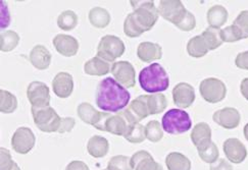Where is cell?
Segmentation results:
<instances>
[{
  "instance_id": "6da1fadb",
  "label": "cell",
  "mask_w": 248,
  "mask_h": 170,
  "mask_svg": "<svg viewBox=\"0 0 248 170\" xmlns=\"http://www.w3.org/2000/svg\"><path fill=\"white\" fill-rule=\"evenodd\" d=\"M130 93L112 78H106L99 82L95 93L96 105L103 111L119 112L130 102Z\"/></svg>"
},
{
  "instance_id": "7a4b0ae2",
  "label": "cell",
  "mask_w": 248,
  "mask_h": 170,
  "mask_svg": "<svg viewBox=\"0 0 248 170\" xmlns=\"http://www.w3.org/2000/svg\"><path fill=\"white\" fill-rule=\"evenodd\" d=\"M140 87L147 93L165 92L170 86V79L166 70L159 63H152L139 73Z\"/></svg>"
},
{
  "instance_id": "3957f363",
  "label": "cell",
  "mask_w": 248,
  "mask_h": 170,
  "mask_svg": "<svg viewBox=\"0 0 248 170\" xmlns=\"http://www.w3.org/2000/svg\"><path fill=\"white\" fill-rule=\"evenodd\" d=\"M131 6L133 7V17L143 32H148L155 27L158 20V8L155 5L152 0L148 1H135L131 0Z\"/></svg>"
},
{
  "instance_id": "277c9868",
  "label": "cell",
  "mask_w": 248,
  "mask_h": 170,
  "mask_svg": "<svg viewBox=\"0 0 248 170\" xmlns=\"http://www.w3.org/2000/svg\"><path fill=\"white\" fill-rule=\"evenodd\" d=\"M161 127L170 135H181L192 127V121L188 113L182 109H170L161 119Z\"/></svg>"
},
{
  "instance_id": "5b68a950",
  "label": "cell",
  "mask_w": 248,
  "mask_h": 170,
  "mask_svg": "<svg viewBox=\"0 0 248 170\" xmlns=\"http://www.w3.org/2000/svg\"><path fill=\"white\" fill-rule=\"evenodd\" d=\"M31 112L36 127L43 133L50 134L59 130L62 117L52 107H32Z\"/></svg>"
},
{
  "instance_id": "8992f818",
  "label": "cell",
  "mask_w": 248,
  "mask_h": 170,
  "mask_svg": "<svg viewBox=\"0 0 248 170\" xmlns=\"http://www.w3.org/2000/svg\"><path fill=\"white\" fill-rule=\"evenodd\" d=\"M126 47L123 40L113 35L103 36L97 47V56L108 62H113L125 53Z\"/></svg>"
},
{
  "instance_id": "52a82bcc",
  "label": "cell",
  "mask_w": 248,
  "mask_h": 170,
  "mask_svg": "<svg viewBox=\"0 0 248 170\" xmlns=\"http://www.w3.org/2000/svg\"><path fill=\"white\" fill-rule=\"evenodd\" d=\"M199 92L206 102L215 104L225 99L227 95V87L221 80L208 78L200 83Z\"/></svg>"
},
{
  "instance_id": "ba28073f",
  "label": "cell",
  "mask_w": 248,
  "mask_h": 170,
  "mask_svg": "<svg viewBox=\"0 0 248 170\" xmlns=\"http://www.w3.org/2000/svg\"><path fill=\"white\" fill-rule=\"evenodd\" d=\"M188 11L180 0H161L158 5V14L166 21L179 25L187 14Z\"/></svg>"
},
{
  "instance_id": "9c48e42d",
  "label": "cell",
  "mask_w": 248,
  "mask_h": 170,
  "mask_svg": "<svg viewBox=\"0 0 248 170\" xmlns=\"http://www.w3.org/2000/svg\"><path fill=\"white\" fill-rule=\"evenodd\" d=\"M49 88L42 82H32L27 88V97L32 107H48L50 104Z\"/></svg>"
},
{
  "instance_id": "30bf717a",
  "label": "cell",
  "mask_w": 248,
  "mask_h": 170,
  "mask_svg": "<svg viewBox=\"0 0 248 170\" xmlns=\"http://www.w3.org/2000/svg\"><path fill=\"white\" fill-rule=\"evenodd\" d=\"M111 73L116 81L125 88H134L136 85V71L129 61L114 62L111 67Z\"/></svg>"
},
{
  "instance_id": "8fae6325",
  "label": "cell",
  "mask_w": 248,
  "mask_h": 170,
  "mask_svg": "<svg viewBox=\"0 0 248 170\" xmlns=\"http://www.w3.org/2000/svg\"><path fill=\"white\" fill-rule=\"evenodd\" d=\"M36 143L35 135L31 128H18L12 138V147L17 154L26 155L34 148Z\"/></svg>"
},
{
  "instance_id": "7c38bea8",
  "label": "cell",
  "mask_w": 248,
  "mask_h": 170,
  "mask_svg": "<svg viewBox=\"0 0 248 170\" xmlns=\"http://www.w3.org/2000/svg\"><path fill=\"white\" fill-rule=\"evenodd\" d=\"M133 125L135 124L129 119L125 110H123L116 115L110 114L108 117L106 124H104V131L116 136L124 137Z\"/></svg>"
},
{
  "instance_id": "4fadbf2b",
  "label": "cell",
  "mask_w": 248,
  "mask_h": 170,
  "mask_svg": "<svg viewBox=\"0 0 248 170\" xmlns=\"http://www.w3.org/2000/svg\"><path fill=\"white\" fill-rule=\"evenodd\" d=\"M224 153L229 161L234 164L242 163L247 157V149L240 140L236 138L228 139L223 145Z\"/></svg>"
},
{
  "instance_id": "5bb4252c",
  "label": "cell",
  "mask_w": 248,
  "mask_h": 170,
  "mask_svg": "<svg viewBox=\"0 0 248 170\" xmlns=\"http://www.w3.org/2000/svg\"><path fill=\"white\" fill-rule=\"evenodd\" d=\"M174 104L178 108H188L195 101V91L190 84L179 83L173 89Z\"/></svg>"
},
{
  "instance_id": "9a60e30c",
  "label": "cell",
  "mask_w": 248,
  "mask_h": 170,
  "mask_svg": "<svg viewBox=\"0 0 248 170\" xmlns=\"http://www.w3.org/2000/svg\"><path fill=\"white\" fill-rule=\"evenodd\" d=\"M213 119L220 127L226 129H233L239 126L241 116L236 108L225 107L216 111L213 115Z\"/></svg>"
},
{
  "instance_id": "2e32d148",
  "label": "cell",
  "mask_w": 248,
  "mask_h": 170,
  "mask_svg": "<svg viewBox=\"0 0 248 170\" xmlns=\"http://www.w3.org/2000/svg\"><path fill=\"white\" fill-rule=\"evenodd\" d=\"M55 50L65 57H72L79 51V42L70 35L59 34L52 40Z\"/></svg>"
},
{
  "instance_id": "e0dca14e",
  "label": "cell",
  "mask_w": 248,
  "mask_h": 170,
  "mask_svg": "<svg viewBox=\"0 0 248 170\" xmlns=\"http://www.w3.org/2000/svg\"><path fill=\"white\" fill-rule=\"evenodd\" d=\"M52 89L55 95L60 98H69L74 90L73 75L69 72H59L52 81Z\"/></svg>"
},
{
  "instance_id": "ac0fdd59",
  "label": "cell",
  "mask_w": 248,
  "mask_h": 170,
  "mask_svg": "<svg viewBox=\"0 0 248 170\" xmlns=\"http://www.w3.org/2000/svg\"><path fill=\"white\" fill-rule=\"evenodd\" d=\"M125 112L129 119L134 124H139L141 120L150 115L144 95H141L133 100L128 108L125 109Z\"/></svg>"
},
{
  "instance_id": "d6986e66",
  "label": "cell",
  "mask_w": 248,
  "mask_h": 170,
  "mask_svg": "<svg viewBox=\"0 0 248 170\" xmlns=\"http://www.w3.org/2000/svg\"><path fill=\"white\" fill-rule=\"evenodd\" d=\"M131 164L134 170H164L163 166L155 162L147 151H138L131 157Z\"/></svg>"
},
{
  "instance_id": "ffe728a7",
  "label": "cell",
  "mask_w": 248,
  "mask_h": 170,
  "mask_svg": "<svg viewBox=\"0 0 248 170\" xmlns=\"http://www.w3.org/2000/svg\"><path fill=\"white\" fill-rule=\"evenodd\" d=\"M29 59L35 69L44 71L48 69L51 63V53L45 46L36 45L29 55Z\"/></svg>"
},
{
  "instance_id": "44dd1931",
  "label": "cell",
  "mask_w": 248,
  "mask_h": 170,
  "mask_svg": "<svg viewBox=\"0 0 248 170\" xmlns=\"http://www.w3.org/2000/svg\"><path fill=\"white\" fill-rule=\"evenodd\" d=\"M137 56L143 62H152L161 59V57H163V48L157 43L142 42L137 48Z\"/></svg>"
},
{
  "instance_id": "7402d4cb",
  "label": "cell",
  "mask_w": 248,
  "mask_h": 170,
  "mask_svg": "<svg viewBox=\"0 0 248 170\" xmlns=\"http://www.w3.org/2000/svg\"><path fill=\"white\" fill-rule=\"evenodd\" d=\"M110 63L101 59L98 56L92 57L88 61H86L84 64V71L88 75H96V77H101L106 75L110 71Z\"/></svg>"
},
{
  "instance_id": "603a6c76",
  "label": "cell",
  "mask_w": 248,
  "mask_h": 170,
  "mask_svg": "<svg viewBox=\"0 0 248 170\" xmlns=\"http://www.w3.org/2000/svg\"><path fill=\"white\" fill-rule=\"evenodd\" d=\"M77 113L79 117L85 122V124L91 125L93 128L98 124L103 114V112L96 110L90 103L87 102L80 104L77 108Z\"/></svg>"
},
{
  "instance_id": "cb8c5ba5",
  "label": "cell",
  "mask_w": 248,
  "mask_h": 170,
  "mask_svg": "<svg viewBox=\"0 0 248 170\" xmlns=\"http://www.w3.org/2000/svg\"><path fill=\"white\" fill-rule=\"evenodd\" d=\"M108 141L101 136H93L87 144L88 153L94 158H102L108 153Z\"/></svg>"
},
{
  "instance_id": "d4e9b609",
  "label": "cell",
  "mask_w": 248,
  "mask_h": 170,
  "mask_svg": "<svg viewBox=\"0 0 248 170\" xmlns=\"http://www.w3.org/2000/svg\"><path fill=\"white\" fill-rule=\"evenodd\" d=\"M190 138L193 145L198 148L212 141V129L206 122H199L193 128Z\"/></svg>"
},
{
  "instance_id": "484cf974",
  "label": "cell",
  "mask_w": 248,
  "mask_h": 170,
  "mask_svg": "<svg viewBox=\"0 0 248 170\" xmlns=\"http://www.w3.org/2000/svg\"><path fill=\"white\" fill-rule=\"evenodd\" d=\"M206 18L209 27L220 29L228 20V11L223 5H214L207 11Z\"/></svg>"
},
{
  "instance_id": "4316f807",
  "label": "cell",
  "mask_w": 248,
  "mask_h": 170,
  "mask_svg": "<svg viewBox=\"0 0 248 170\" xmlns=\"http://www.w3.org/2000/svg\"><path fill=\"white\" fill-rule=\"evenodd\" d=\"M88 17L90 24L93 27L97 28V29H104V28H107L111 20L110 14L107 9L99 6L93 7L89 12Z\"/></svg>"
},
{
  "instance_id": "83f0119b",
  "label": "cell",
  "mask_w": 248,
  "mask_h": 170,
  "mask_svg": "<svg viewBox=\"0 0 248 170\" xmlns=\"http://www.w3.org/2000/svg\"><path fill=\"white\" fill-rule=\"evenodd\" d=\"M168 170H191V161L179 152H171L166 157Z\"/></svg>"
},
{
  "instance_id": "f1b7e54d",
  "label": "cell",
  "mask_w": 248,
  "mask_h": 170,
  "mask_svg": "<svg viewBox=\"0 0 248 170\" xmlns=\"http://www.w3.org/2000/svg\"><path fill=\"white\" fill-rule=\"evenodd\" d=\"M147 107L149 110L150 115L159 114L163 112L168 106L167 97L163 93L150 94V95H144Z\"/></svg>"
},
{
  "instance_id": "f546056e",
  "label": "cell",
  "mask_w": 248,
  "mask_h": 170,
  "mask_svg": "<svg viewBox=\"0 0 248 170\" xmlns=\"http://www.w3.org/2000/svg\"><path fill=\"white\" fill-rule=\"evenodd\" d=\"M208 48L202 35L191 38L187 43V52L194 58H202L208 53Z\"/></svg>"
},
{
  "instance_id": "4dcf8cb0",
  "label": "cell",
  "mask_w": 248,
  "mask_h": 170,
  "mask_svg": "<svg viewBox=\"0 0 248 170\" xmlns=\"http://www.w3.org/2000/svg\"><path fill=\"white\" fill-rule=\"evenodd\" d=\"M197 152L203 162L213 164L217 162L218 160V156H220V152H218L217 146L214 143L213 141L208 142V143L200 146L197 148Z\"/></svg>"
},
{
  "instance_id": "1f68e13d",
  "label": "cell",
  "mask_w": 248,
  "mask_h": 170,
  "mask_svg": "<svg viewBox=\"0 0 248 170\" xmlns=\"http://www.w3.org/2000/svg\"><path fill=\"white\" fill-rule=\"evenodd\" d=\"M221 31H222L221 29L208 27V28H206V30H204L202 32V36L203 40H204L209 51L218 48V47L223 44V40L221 37Z\"/></svg>"
},
{
  "instance_id": "d6a6232c",
  "label": "cell",
  "mask_w": 248,
  "mask_h": 170,
  "mask_svg": "<svg viewBox=\"0 0 248 170\" xmlns=\"http://www.w3.org/2000/svg\"><path fill=\"white\" fill-rule=\"evenodd\" d=\"M17 108L16 97L6 90H0V111L5 114L13 113Z\"/></svg>"
},
{
  "instance_id": "836d02e7",
  "label": "cell",
  "mask_w": 248,
  "mask_h": 170,
  "mask_svg": "<svg viewBox=\"0 0 248 170\" xmlns=\"http://www.w3.org/2000/svg\"><path fill=\"white\" fill-rule=\"evenodd\" d=\"M20 42V36L15 31H5L0 35V49L2 52H11Z\"/></svg>"
},
{
  "instance_id": "e575fe53",
  "label": "cell",
  "mask_w": 248,
  "mask_h": 170,
  "mask_svg": "<svg viewBox=\"0 0 248 170\" xmlns=\"http://www.w3.org/2000/svg\"><path fill=\"white\" fill-rule=\"evenodd\" d=\"M78 25V15L73 11H64L57 17V26L63 31H72Z\"/></svg>"
},
{
  "instance_id": "d590c367",
  "label": "cell",
  "mask_w": 248,
  "mask_h": 170,
  "mask_svg": "<svg viewBox=\"0 0 248 170\" xmlns=\"http://www.w3.org/2000/svg\"><path fill=\"white\" fill-rule=\"evenodd\" d=\"M124 138H125L128 142H130V143L140 144L146 139L145 128L141 124L133 125L127 131V134L124 136Z\"/></svg>"
},
{
  "instance_id": "8d00e7d4",
  "label": "cell",
  "mask_w": 248,
  "mask_h": 170,
  "mask_svg": "<svg viewBox=\"0 0 248 170\" xmlns=\"http://www.w3.org/2000/svg\"><path fill=\"white\" fill-rule=\"evenodd\" d=\"M146 139L152 143H157L164 138V131L157 120H151L145 127Z\"/></svg>"
},
{
  "instance_id": "74e56055",
  "label": "cell",
  "mask_w": 248,
  "mask_h": 170,
  "mask_svg": "<svg viewBox=\"0 0 248 170\" xmlns=\"http://www.w3.org/2000/svg\"><path fill=\"white\" fill-rule=\"evenodd\" d=\"M108 170H134L131 164V158L125 155L111 157L108 163Z\"/></svg>"
},
{
  "instance_id": "f35d334b",
  "label": "cell",
  "mask_w": 248,
  "mask_h": 170,
  "mask_svg": "<svg viewBox=\"0 0 248 170\" xmlns=\"http://www.w3.org/2000/svg\"><path fill=\"white\" fill-rule=\"evenodd\" d=\"M124 33L130 38H136L144 33L134 21L132 13L127 15V17L125 18V22H124Z\"/></svg>"
},
{
  "instance_id": "ab89813d",
  "label": "cell",
  "mask_w": 248,
  "mask_h": 170,
  "mask_svg": "<svg viewBox=\"0 0 248 170\" xmlns=\"http://www.w3.org/2000/svg\"><path fill=\"white\" fill-rule=\"evenodd\" d=\"M0 170H21L5 148H0Z\"/></svg>"
},
{
  "instance_id": "60d3db41",
  "label": "cell",
  "mask_w": 248,
  "mask_h": 170,
  "mask_svg": "<svg viewBox=\"0 0 248 170\" xmlns=\"http://www.w3.org/2000/svg\"><path fill=\"white\" fill-rule=\"evenodd\" d=\"M221 37L223 42L226 43H234L242 40V35L240 31L238 30L237 27H235L234 25H231L223 29L221 31Z\"/></svg>"
},
{
  "instance_id": "b9f144b4",
  "label": "cell",
  "mask_w": 248,
  "mask_h": 170,
  "mask_svg": "<svg viewBox=\"0 0 248 170\" xmlns=\"http://www.w3.org/2000/svg\"><path fill=\"white\" fill-rule=\"evenodd\" d=\"M237 29L240 31L242 35V39H247L248 38V11H242L238 16L235 18L233 23Z\"/></svg>"
},
{
  "instance_id": "7bdbcfd3",
  "label": "cell",
  "mask_w": 248,
  "mask_h": 170,
  "mask_svg": "<svg viewBox=\"0 0 248 170\" xmlns=\"http://www.w3.org/2000/svg\"><path fill=\"white\" fill-rule=\"evenodd\" d=\"M176 27L179 30L184 31V32H190V31L194 30L196 27V20H195L194 14L188 12L183 20L181 21V23L179 25H177Z\"/></svg>"
},
{
  "instance_id": "ee69618b",
  "label": "cell",
  "mask_w": 248,
  "mask_h": 170,
  "mask_svg": "<svg viewBox=\"0 0 248 170\" xmlns=\"http://www.w3.org/2000/svg\"><path fill=\"white\" fill-rule=\"evenodd\" d=\"M76 125V120L73 117H62L61 120V125L59 128V130L57 133L60 134H64V133H69L71 131Z\"/></svg>"
},
{
  "instance_id": "f6af8a7d",
  "label": "cell",
  "mask_w": 248,
  "mask_h": 170,
  "mask_svg": "<svg viewBox=\"0 0 248 170\" xmlns=\"http://www.w3.org/2000/svg\"><path fill=\"white\" fill-rule=\"evenodd\" d=\"M235 64L237 68L248 71V51H244L238 54L236 56Z\"/></svg>"
},
{
  "instance_id": "bcb514c9",
  "label": "cell",
  "mask_w": 248,
  "mask_h": 170,
  "mask_svg": "<svg viewBox=\"0 0 248 170\" xmlns=\"http://www.w3.org/2000/svg\"><path fill=\"white\" fill-rule=\"evenodd\" d=\"M211 170H233V166L226 159H218L217 162L211 164Z\"/></svg>"
},
{
  "instance_id": "7dc6e473",
  "label": "cell",
  "mask_w": 248,
  "mask_h": 170,
  "mask_svg": "<svg viewBox=\"0 0 248 170\" xmlns=\"http://www.w3.org/2000/svg\"><path fill=\"white\" fill-rule=\"evenodd\" d=\"M65 170H90V169L85 162L75 160V161H72L68 164Z\"/></svg>"
},
{
  "instance_id": "c3c4849f",
  "label": "cell",
  "mask_w": 248,
  "mask_h": 170,
  "mask_svg": "<svg viewBox=\"0 0 248 170\" xmlns=\"http://www.w3.org/2000/svg\"><path fill=\"white\" fill-rule=\"evenodd\" d=\"M240 91L242 96L248 101V78L244 79L240 85Z\"/></svg>"
},
{
  "instance_id": "681fc988",
  "label": "cell",
  "mask_w": 248,
  "mask_h": 170,
  "mask_svg": "<svg viewBox=\"0 0 248 170\" xmlns=\"http://www.w3.org/2000/svg\"><path fill=\"white\" fill-rule=\"evenodd\" d=\"M243 133H244L245 139L248 141V124L245 125V127H244V128H243Z\"/></svg>"
},
{
  "instance_id": "f907efd6",
  "label": "cell",
  "mask_w": 248,
  "mask_h": 170,
  "mask_svg": "<svg viewBox=\"0 0 248 170\" xmlns=\"http://www.w3.org/2000/svg\"><path fill=\"white\" fill-rule=\"evenodd\" d=\"M103 170H108V169H103Z\"/></svg>"
}]
</instances>
